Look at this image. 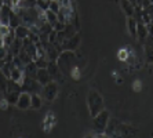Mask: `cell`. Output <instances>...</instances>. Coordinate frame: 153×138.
<instances>
[{"instance_id": "obj_12", "label": "cell", "mask_w": 153, "mask_h": 138, "mask_svg": "<svg viewBox=\"0 0 153 138\" xmlns=\"http://www.w3.org/2000/svg\"><path fill=\"white\" fill-rule=\"evenodd\" d=\"M14 33H15V37H17V39L24 40L29 36L30 29H29L28 26H25V25H19V26H17V28L14 29Z\"/></svg>"}, {"instance_id": "obj_22", "label": "cell", "mask_w": 153, "mask_h": 138, "mask_svg": "<svg viewBox=\"0 0 153 138\" xmlns=\"http://www.w3.org/2000/svg\"><path fill=\"white\" fill-rule=\"evenodd\" d=\"M128 57H130V53H128V50L127 48H121L119 50V53H117V58L120 61H127Z\"/></svg>"}, {"instance_id": "obj_16", "label": "cell", "mask_w": 153, "mask_h": 138, "mask_svg": "<svg viewBox=\"0 0 153 138\" xmlns=\"http://www.w3.org/2000/svg\"><path fill=\"white\" fill-rule=\"evenodd\" d=\"M47 71H48V73H50L51 79H53V78H61V75H62V72L59 71V68L57 66V64H55V62H53V61H50V62H48Z\"/></svg>"}, {"instance_id": "obj_23", "label": "cell", "mask_w": 153, "mask_h": 138, "mask_svg": "<svg viewBox=\"0 0 153 138\" xmlns=\"http://www.w3.org/2000/svg\"><path fill=\"white\" fill-rule=\"evenodd\" d=\"M59 8H61V6H59V3H58V0H51L50 6H48V10H51L53 13L57 14L58 11H59Z\"/></svg>"}, {"instance_id": "obj_35", "label": "cell", "mask_w": 153, "mask_h": 138, "mask_svg": "<svg viewBox=\"0 0 153 138\" xmlns=\"http://www.w3.org/2000/svg\"><path fill=\"white\" fill-rule=\"evenodd\" d=\"M4 46V40H3V36H0V47Z\"/></svg>"}, {"instance_id": "obj_18", "label": "cell", "mask_w": 153, "mask_h": 138, "mask_svg": "<svg viewBox=\"0 0 153 138\" xmlns=\"http://www.w3.org/2000/svg\"><path fill=\"white\" fill-rule=\"evenodd\" d=\"M121 1V8L124 11L127 17H132L134 15V7H132V4L128 1V0H120Z\"/></svg>"}, {"instance_id": "obj_25", "label": "cell", "mask_w": 153, "mask_h": 138, "mask_svg": "<svg viewBox=\"0 0 153 138\" xmlns=\"http://www.w3.org/2000/svg\"><path fill=\"white\" fill-rule=\"evenodd\" d=\"M11 31L10 25H4V24H0V36H6L8 35Z\"/></svg>"}, {"instance_id": "obj_4", "label": "cell", "mask_w": 153, "mask_h": 138, "mask_svg": "<svg viewBox=\"0 0 153 138\" xmlns=\"http://www.w3.org/2000/svg\"><path fill=\"white\" fill-rule=\"evenodd\" d=\"M42 98L43 99H46V101H48V102H53L54 99L57 98L58 95V84H57V81H48L47 84H44L42 87Z\"/></svg>"}, {"instance_id": "obj_17", "label": "cell", "mask_w": 153, "mask_h": 138, "mask_svg": "<svg viewBox=\"0 0 153 138\" xmlns=\"http://www.w3.org/2000/svg\"><path fill=\"white\" fill-rule=\"evenodd\" d=\"M43 105V98L40 94H32V99H30V108L32 109H40Z\"/></svg>"}, {"instance_id": "obj_13", "label": "cell", "mask_w": 153, "mask_h": 138, "mask_svg": "<svg viewBox=\"0 0 153 138\" xmlns=\"http://www.w3.org/2000/svg\"><path fill=\"white\" fill-rule=\"evenodd\" d=\"M37 69H39V68H37V65H36L35 61H30L29 64H26L25 66H24V73H25V76H28V78L35 79Z\"/></svg>"}, {"instance_id": "obj_20", "label": "cell", "mask_w": 153, "mask_h": 138, "mask_svg": "<svg viewBox=\"0 0 153 138\" xmlns=\"http://www.w3.org/2000/svg\"><path fill=\"white\" fill-rule=\"evenodd\" d=\"M44 13H46L47 22H48V24H50L51 26H54V25H55V22L58 21L57 14H55V13H53V11H51V10H46V11H44ZM53 29H54V28H53Z\"/></svg>"}, {"instance_id": "obj_2", "label": "cell", "mask_w": 153, "mask_h": 138, "mask_svg": "<svg viewBox=\"0 0 153 138\" xmlns=\"http://www.w3.org/2000/svg\"><path fill=\"white\" fill-rule=\"evenodd\" d=\"M87 105H88V110L91 117L97 116L101 110H103V98L97 90H90L88 95H87Z\"/></svg>"}, {"instance_id": "obj_9", "label": "cell", "mask_w": 153, "mask_h": 138, "mask_svg": "<svg viewBox=\"0 0 153 138\" xmlns=\"http://www.w3.org/2000/svg\"><path fill=\"white\" fill-rule=\"evenodd\" d=\"M35 79L39 81L42 86L47 84L48 81L53 80V79H51V76H50V73H48V71H47V68H39V69H37V72H36Z\"/></svg>"}, {"instance_id": "obj_5", "label": "cell", "mask_w": 153, "mask_h": 138, "mask_svg": "<svg viewBox=\"0 0 153 138\" xmlns=\"http://www.w3.org/2000/svg\"><path fill=\"white\" fill-rule=\"evenodd\" d=\"M42 87L43 86L36 79L28 78V76H25V80L22 83V90L26 92H30V94H39V92H42Z\"/></svg>"}, {"instance_id": "obj_3", "label": "cell", "mask_w": 153, "mask_h": 138, "mask_svg": "<svg viewBox=\"0 0 153 138\" xmlns=\"http://www.w3.org/2000/svg\"><path fill=\"white\" fill-rule=\"evenodd\" d=\"M93 119H94V128H95L97 133H98V134L105 133L106 126H108V123H109V119H111L109 112H108L106 109H103V110H101L97 116H94Z\"/></svg>"}, {"instance_id": "obj_30", "label": "cell", "mask_w": 153, "mask_h": 138, "mask_svg": "<svg viewBox=\"0 0 153 138\" xmlns=\"http://www.w3.org/2000/svg\"><path fill=\"white\" fill-rule=\"evenodd\" d=\"M58 3H59L61 7H72L71 0H58Z\"/></svg>"}, {"instance_id": "obj_26", "label": "cell", "mask_w": 153, "mask_h": 138, "mask_svg": "<svg viewBox=\"0 0 153 138\" xmlns=\"http://www.w3.org/2000/svg\"><path fill=\"white\" fill-rule=\"evenodd\" d=\"M69 73H71V76L75 79V80H79V78H80V71H79L77 66H73V68H72V71L69 72Z\"/></svg>"}, {"instance_id": "obj_15", "label": "cell", "mask_w": 153, "mask_h": 138, "mask_svg": "<svg viewBox=\"0 0 153 138\" xmlns=\"http://www.w3.org/2000/svg\"><path fill=\"white\" fill-rule=\"evenodd\" d=\"M137 26H138V22L134 19V17H127L128 33H130L132 37H137Z\"/></svg>"}, {"instance_id": "obj_24", "label": "cell", "mask_w": 153, "mask_h": 138, "mask_svg": "<svg viewBox=\"0 0 153 138\" xmlns=\"http://www.w3.org/2000/svg\"><path fill=\"white\" fill-rule=\"evenodd\" d=\"M146 57H148V62H153V46L146 44Z\"/></svg>"}, {"instance_id": "obj_11", "label": "cell", "mask_w": 153, "mask_h": 138, "mask_svg": "<svg viewBox=\"0 0 153 138\" xmlns=\"http://www.w3.org/2000/svg\"><path fill=\"white\" fill-rule=\"evenodd\" d=\"M10 79L11 80L17 81V83H19V84L22 86V83H24V80H25V73H24V69H19V68H13L11 69V73H10Z\"/></svg>"}, {"instance_id": "obj_28", "label": "cell", "mask_w": 153, "mask_h": 138, "mask_svg": "<svg viewBox=\"0 0 153 138\" xmlns=\"http://www.w3.org/2000/svg\"><path fill=\"white\" fill-rule=\"evenodd\" d=\"M7 54H8V48L7 47H0V60H4L6 61V57H7Z\"/></svg>"}, {"instance_id": "obj_37", "label": "cell", "mask_w": 153, "mask_h": 138, "mask_svg": "<svg viewBox=\"0 0 153 138\" xmlns=\"http://www.w3.org/2000/svg\"><path fill=\"white\" fill-rule=\"evenodd\" d=\"M150 3H152V4H153V0H150Z\"/></svg>"}, {"instance_id": "obj_34", "label": "cell", "mask_w": 153, "mask_h": 138, "mask_svg": "<svg viewBox=\"0 0 153 138\" xmlns=\"http://www.w3.org/2000/svg\"><path fill=\"white\" fill-rule=\"evenodd\" d=\"M97 138H109V135H106L105 133H101V134H97Z\"/></svg>"}, {"instance_id": "obj_36", "label": "cell", "mask_w": 153, "mask_h": 138, "mask_svg": "<svg viewBox=\"0 0 153 138\" xmlns=\"http://www.w3.org/2000/svg\"><path fill=\"white\" fill-rule=\"evenodd\" d=\"M84 138H97V135L95 134H88V135H85Z\"/></svg>"}, {"instance_id": "obj_29", "label": "cell", "mask_w": 153, "mask_h": 138, "mask_svg": "<svg viewBox=\"0 0 153 138\" xmlns=\"http://www.w3.org/2000/svg\"><path fill=\"white\" fill-rule=\"evenodd\" d=\"M142 10L145 11V13H146L148 15H149V18L153 21V4H150L149 7H146V8H142Z\"/></svg>"}, {"instance_id": "obj_8", "label": "cell", "mask_w": 153, "mask_h": 138, "mask_svg": "<svg viewBox=\"0 0 153 138\" xmlns=\"http://www.w3.org/2000/svg\"><path fill=\"white\" fill-rule=\"evenodd\" d=\"M30 99H32V94L30 92H26V91H22L19 94V98H18L17 104L15 105L22 110H26L30 108Z\"/></svg>"}, {"instance_id": "obj_6", "label": "cell", "mask_w": 153, "mask_h": 138, "mask_svg": "<svg viewBox=\"0 0 153 138\" xmlns=\"http://www.w3.org/2000/svg\"><path fill=\"white\" fill-rule=\"evenodd\" d=\"M58 21L62 24H72V19L75 18V13L72 10V7H61L59 11L57 13Z\"/></svg>"}, {"instance_id": "obj_19", "label": "cell", "mask_w": 153, "mask_h": 138, "mask_svg": "<svg viewBox=\"0 0 153 138\" xmlns=\"http://www.w3.org/2000/svg\"><path fill=\"white\" fill-rule=\"evenodd\" d=\"M8 25H10V28H13V29H15L17 26H19V25H21V19H19L18 14H17V13H14V11H11L10 22H8Z\"/></svg>"}, {"instance_id": "obj_32", "label": "cell", "mask_w": 153, "mask_h": 138, "mask_svg": "<svg viewBox=\"0 0 153 138\" xmlns=\"http://www.w3.org/2000/svg\"><path fill=\"white\" fill-rule=\"evenodd\" d=\"M109 138H123V135H121L119 131H114V133L109 134Z\"/></svg>"}, {"instance_id": "obj_14", "label": "cell", "mask_w": 153, "mask_h": 138, "mask_svg": "<svg viewBox=\"0 0 153 138\" xmlns=\"http://www.w3.org/2000/svg\"><path fill=\"white\" fill-rule=\"evenodd\" d=\"M149 36V32H148V28H146L145 24H138L137 26V37L139 39V42H143L146 40V37Z\"/></svg>"}, {"instance_id": "obj_21", "label": "cell", "mask_w": 153, "mask_h": 138, "mask_svg": "<svg viewBox=\"0 0 153 138\" xmlns=\"http://www.w3.org/2000/svg\"><path fill=\"white\" fill-rule=\"evenodd\" d=\"M19 94H21V92H7L6 99H7L8 105H15L17 101H18V98H19Z\"/></svg>"}, {"instance_id": "obj_1", "label": "cell", "mask_w": 153, "mask_h": 138, "mask_svg": "<svg viewBox=\"0 0 153 138\" xmlns=\"http://www.w3.org/2000/svg\"><path fill=\"white\" fill-rule=\"evenodd\" d=\"M55 64H57V66L59 68V71L62 73H69L72 71V68L76 66L75 51H68V50L61 51L57 61H55Z\"/></svg>"}, {"instance_id": "obj_33", "label": "cell", "mask_w": 153, "mask_h": 138, "mask_svg": "<svg viewBox=\"0 0 153 138\" xmlns=\"http://www.w3.org/2000/svg\"><path fill=\"white\" fill-rule=\"evenodd\" d=\"M134 89H135V91H139V89H141V83H139V81L134 83Z\"/></svg>"}, {"instance_id": "obj_27", "label": "cell", "mask_w": 153, "mask_h": 138, "mask_svg": "<svg viewBox=\"0 0 153 138\" xmlns=\"http://www.w3.org/2000/svg\"><path fill=\"white\" fill-rule=\"evenodd\" d=\"M54 28V31H57V32H62L65 29V24H62V22H59V21H57L55 22V25L53 26Z\"/></svg>"}, {"instance_id": "obj_31", "label": "cell", "mask_w": 153, "mask_h": 138, "mask_svg": "<svg viewBox=\"0 0 153 138\" xmlns=\"http://www.w3.org/2000/svg\"><path fill=\"white\" fill-rule=\"evenodd\" d=\"M150 0H141V3H139V7L141 8H146V7H149L150 6Z\"/></svg>"}, {"instance_id": "obj_7", "label": "cell", "mask_w": 153, "mask_h": 138, "mask_svg": "<svg viewBox=\"0 0 153 138\" xmlns=\"http://www.w3.org/2000/svg\"><path fill=\"white\" fill-rule=\"evenodd\" d=\"M80 44V35L76 33L75 36H72L69 39H65L64 43H62V51L64 50H68V51H75L76 48Z\"/></svg>"}, {"instance_id": "obj_10", "label": "cell", "mask_w": 153, "mask_h": 138, "mask_svg": "<svg viewBox=\"0 0 153 138\" xmlns=\"http://www.w3.org/2000/svg\"><path fill=\"white\" fill-rule=\"evenodd\" d=\"M11 11H13V8H11L8 4H3V6H1V8H0V24L8 25Z\"/></svg>"}]
</instances>
